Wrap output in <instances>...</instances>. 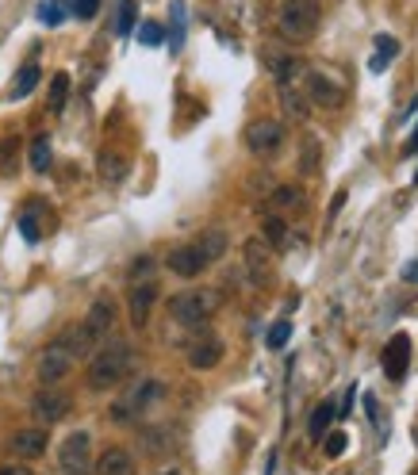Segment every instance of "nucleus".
Wrapping results in <instances>:
<instances>
[{"label": "nucleus", "instance_id": "bb28decb", "mask_svg": "<svg viewBox=\"0 0 418 475\" xmlns=\"http://www.w3.org/2000/svg\"><path fill=\"white\" fill-rule=\"evenodd\" d=\"M66 96H69V73H54V81H50V112H62Z\"/></svg>", "mask_w": 418, "mask_h": 475}, {"label": "nucleus", "instance_id": "f3484780", "mask_svg": "<svg viewBox=\"0 0 418 475\" xmlns=\"http://www.w3.org/2000/svg\"><path fill=\"white\" fill-rule=\"evenodd\" d=\"M97 475H138V460L123 445H107L97 460Z\"/></svg>", "mask_w": 418, "mask_h": 475}, {"label": "nucleus", "instance_id": "0eeeda50", "mask_svg": "<svg viewBox=\"0 0 418 475\" xmlns=\"http://www.w3.org/2000/svg\"><path fill=\"white\" fill-rule=\"evenodd\" d=\"M303 96H307V104L334 112V107L345 104V88L326 77V73H319V69H303Z\"/></svg>", "mask_w": 418, "mask_h": 475}, {"label": "nucleus", "instance_id": "a211bd4d", "mask_svg": "<svg viewBox=\"0 0 418 475\" xmlns=\"http://www.w3.org/2000/svg\"><path fill=\"white\" fill-rule=\"evenodd\" d=\"M97 173H100L104 185H123V180H127V157L119 150H100Z\"/></svg>", "mask_w": 418, "mask_h": 475}, {"label": "nucleus", "instance_id": "c9c22d12", "mask_svg": "<svg viewBox=\"0 0 418 475\" xmlns=\"http://www.w3.org/2000/svg\"><path fill=\"white\" fill-rule=\"evenodd\" d=\"M0 475H35L27 464H5V468H0Z\"/></svg>", "mask_w": 418, "mask_h": 475}, {"label": "nucleus", "instance_id": "4c0bfd02", "mask_svg": "<svg viewBox=\"0 0 418 475\" xmlns=\"http://www.w3.org/2000/svg\"><path fill=\"white\" fill-rule=\"evenodd\" d=\"M353 399H357V388H350V391H345V403H342V407H338V410H342V414H345V410H350V407H353Z\"/></svg>", "mask_w": 418, "mask_h": 475}, {"label": "nucleus", "instance_id": "aec40b11", "mask_svg": "<svg viewBox=\"0 0 418 475\" xmlns=\"http://www.w3.org/2000/svg\"><path fill=\"white\" fill-rule=\"evenodd\" d=\"M280 104H284V112L296 116L300 123H307V116H311V104H307V96L296 85H280Z\"/></svg>", "mask_w": 418, "mask_h": 475}, {"label": "nucleus", "instance_id": "c85d7f7f", "mask_svg": "<svg viewBox=\"0 0 418 475\" xmlns=\"http://www.w3.org/2000/svg\"><path fill=\"white\" fill-rule=\"evenodd\" d=\"M288 338H292V322L280 318L277 326H269V338H265V345H269V349H284Z\"/></svg>", "mask_w": 418, "mask_h": 475}, {"label": "nucleus", "instance_id": "9d476101", "mask_svg": "<svg viewBox=\"0 0 418 475\" xmlns=\"http://www.w3.org/2000/svg\"><path fill=\"white\" fill-rule=\"evenodd\" d=\"M189 364L196 372H211V369H219V360H223V341L215 338L211 330H199L192 341H189Z\"/></svg>", "mask_w": 418, "mask_h": 475}, {"label": "nucleus", "instance_id": "c756f323", "mask_svg": "<svg viewBox=\"0 0 418 475\" xmlns=\"http://www.w3.org/2000/svg\"><path fill=\"white\" fill-rule=\"evenodd\" d=\"M69 15H77V20H93L100 12V0H62Z\"/></svg>", "mask_w": 418, "mask_h": 475}, {"label": "nucleus", "instance_id": "5701e85b", "mask_svg": "<svg viewBox=\"0 0 418 475\" xmlns=\"http://www.w3.org/2000/svg\"><path fill=\"white\" fill-rule=\"evenodd\" d=\"M265 246L269 249H288V227L280 215H269L265 218Z\"/></svg>", "mask_w": 418, "mask_h": 475}, {"label": "nucleus", "instance_id": "a878e982", "mask_svg": "<svg viewBox=\"0 0 418 475\" xmlns=\"http://www.w3.org/2000/svg\"><path fill=\"white\" fill-rule=\"evenodd\" d=\"M395 54H399V43H395V39H384V35H380V39H376V54H372V73L388 69Z\"/></svg>", "mask_w": 418, "mask_h": 475}, {"label": "nucleus", "instance_id": "dca6fc26", "mask_svg": "<svg viewBox=\"0 0 418 475\" xmlns=\"http://www.w3.org/2000/svg\"><path fill=\"white\" fill-rule=\"evenodd\" d=\"M154 303H158V284H154V280H142V284L131 291V299H127V307H131V326H135V330H142V326L150 322Z\"/></svg>", "mask_w": 418, "mask_h": 475}, {"label": "nucleus", "instance_id": "7c9ffc66", "mask_svg": "<svg viewBox=\"0 0 418 475\" xmlns=\"http://www.w3.org/2000/svg\"><path fill=\"white\" fill-rule=\"evenodd\" d=\"M138 43H142V46H161V43H166V27L154 24V20H147V24L138 27Z\"/></svg>", "mask_w": 418, "mask_h": 475}, {"label": "nucleus", "instance_id": "2eb2a0df", "mask_svg": "<svg viewBox=\"0 0 418 475\" xmlns=\"http://www.w3.org/2000/svg\"><path fill=\"white\" fill-rule=\"evenodd\" d=\"M407 369H411V338L407 334H395L388 345H384V372H388V379H403L407 376Z\"/></svg>", "mask_w": 418, "mask_h": 475}, {"label": "nucleus", "instance_id": "7ed1b4c3", "mask_svg": "<svg viewBox=\"0 0 418 475\" xmlns=\"http://www.w3.org/2000/svg\"><path fill=\"white\" fill-rule=\"evenodd\" d=\"M277 31L288 43H307L319 31V0H280Z\"/></svg>", "mask_w": 418, "mask_h": 475}, {"label": "nucleus", "instance_id": "1a4fd4ad", "mask_svg": "<svg viewBox=\"0 0 418 475\" xmlns=\"http://www.w3.org/2000/svg\"><path fill=\"white\" fill-rule=\"evenodd\" d=\"M69 410H74V399H69L66 391H58V388H43V391H35V399H31V414L39 418L43 426L62 422Z\"/></svg>", "mask_w": 418, "mask_h": 475}, {"label": "nucleus", "instance_id": "f257e3e1", "mask_svg": "<svg viewBox=\"0 0 418 475\" xmlns=\"http://www.w3.org/2000/svg\"><path fill=\"white\" fill-rule=\"evenodd\" d=\"M131 364H135V349H131V345H127V341H107L104 349L88 360L85 379H88V388H93V391H112L116 383L127 379Z\"/></svg>", "mask_w": 418, "mask_h": 475}, {"label": "nucleus", "instance_id": "f8f14e48", "mask_svg": "<svg viewBox=\"0 0 418 475\" xmlns=\"http://www.w3.org/2000/svg\"><path fill=\"white\" fill-rule=\"evenodd\" d=\"M166 265H169V272H173V277H180V280H192V277H199V272L208 268V258L196 249V242H185V246L169 249Z\"/></svg>", "mask_w": 418, "mask_h": 475}, {"label": "nucleus", "instance_id": "f704fd0d", "mask_svg": "<svg viewBox=\"0 0 418 475\" xmlns=\"http://www.w3.org/2000/svg\"><path fill=\"white\" fill-rule=\"evenodd\" d=\"M180 27H185V12H180V0H177V5H173V50L180 46V35H185V31H180Z\"/></svg>", "mask_w": 418, "mask_h": 475}, {"label": "nucleus", "instance_id": "72a5a7b5", "mask_svg": "<svg viewBox=\"0 0 418 475\" xmlns=\"http://www.w3.org/2000/svg\"><path fill=\"white\" fill-rule=\"evenodd\" d=\"M345 445H350V437H345V433H331V437H326V456H331V460H338V456L345 452Z\"/></svg>", "mask_w": 418, "mask_h": 475}, {"label": "nucleus", "instance_id": "6e6552de", "mask_svg": "<svg viewBox=\"0 0 418 475\" xmlns=\"http://www.w3.org/2000/svg\"><path fill=\"white\" fill-rule=\"evenodd\" d=\"M284 146V123L280 119H253L246 126V150L258 157H272Z\"/></svg>", "mask_w": 418, "mask_h": 475}, {"label": "nucleus", "instance_id": "9b49d317", "mask_svg": "<svg viewBox=\"0 0 418 475\" xmlns=\"http://www.w3.org/2000/svg\"><path fill=\"white\" fill-rule=\"evenodd\" d=\"M81 326V334L93 341V349L97 345L112 334V326H116V307H112V299H97L93 307H88V315H85V322H77Z\"/></svg>", "mask_w": 418, "mask_h": 475}, {"label": "nucleus", "instance_id": "423d86ee", "mask_svg": "<svg viewBox=\"0 0 418 475\" xmlns=\"http://www.w3.org/2000/svg\"><path fill=\"white\" fill-rule=\"evenodd\" d=\"M58 468H62V475H93L97 471L93 433H88V430L69 433L66 441H62V449H58Z\"/></svg>", "mask_w": 418, "mask_h": 475}, {"label": "nucleus", "instance_id": "4468645a", "mask_svg": "<svg viewBox=\"0 0 418 475\" xmlns=\"http://www.w3.org/2000/svg\"><path fill=\"white\" fill-rule=\"evenodd\" d=\"M50 445V430L43 426H31V430H20L12 437V452H15V460H39V456L46 452Z\"/></svg>", "mask_w": 418, "mask_h": 475}, {"label": "nucleus", "instance_id": "4be33fe9", "mask_svg": "<svg viewBox=\"0 0 418 475\" xmlns=\"http://www.w3.org/2000/svg\"><path fill=\"white\" fill-rule=\"evenodd\" d=\"M334 414H338V407H334V403H322V407H315L311 422H307V433H311V441H322L326 430H331V422H334Z\"/></svg>", "mask_w": 418, "mask_h": 475}, {"label": "nucleus", "instance_id": "ea45409f", "mask_svg": "<svg viewBox=\"0 0 418 475\" xmlns=\"http://www.w3.org/2000/svg\"><path fill=\"white\" fill-rule=\"evenodd\" d=\"M161 475H180V471H177V468H169V471H161Z\"/></svg>", "mask_w": 418, "mask_h": 475}, {"label": "nucleus", "instance_id": "2f4dec72", "mask_svg": "<svg viewBox=\"0 0 418 475\" xmlns=\"http://www.w3.org/2000/svg\"><path fill=\"white\" fill-rule=\"evenodd\" d=\"M116 31H119V35H131V31H135V0H123V5H119Z\"/></svg>", "mask_w": 418, "mask_h": 475}, {"label": "nucleus", "instance_id": "ddd939ff", "mask_svg": "<svg viewBox=\"0 0 418 475\" xmlns=\"http://www.w3.org/2000/svg\"><path fill=\"white\" fill-rule=\"evenodd\" d=\"M242 258H246L250 280H253V284H269V277H272V258H269L265 238H250V242L242 246Z\"/></svg>", "mask_w": 418, "mask_h": 475}, {"label": "nucleus", "instance_id": "20e7f679", "mask_svg": "<svg viewBox=\"0 0 418 475\" xmlns=\"http://www.w3.org/2000/svg\"><path fill=\"white\" fill-rule=\"evenodd\" d=\"M74 364H77V353L69 349L66 338L58 334V338H54V341L46 345V349L39 353V364H35V376H39L43 388H58V383H62L69 372H74Z\"/></svg>", "mask_w": 418, "mask_h": 475}, {"label": "nucleus", "instance_id": "58836bf2", "mask_svg": "<svg viewBox=\"0 0 418 475\" xmlns=\"http://www.w3.org/2000/svg\"><path fill=\"white\" fill-rule=\"evenodd\" d=\"M403 277H407V280H414V284H418V265H407V268H403Z\"/></svg>", "mask_w": 418, "mask_h": 475}, {"label": "nucleus", "instance_id": "6ab92c4d", "mask_svg": "<svg viewBox=\"0 0 418 475\" xmlns=\"http://www.w3.org/2000/svg\"><path fill=\"white\" fill-rule=\"evenodd\" d=\"M196 249L208 258V265H215L227 253V230H204L196 238Z\"/></svg>", "mask_w": 418, "mask_h": 475}, {"label": "nucleus", "instance_id": "473e14b6", "mask_svg": "<svg viewBox=\"0 0 418 475\" xmlns=\"http://www.w3.org/2000/svg\"><path fill=\"white\" fill-rule=\"evenodd\" d=\"M20 234L27 238L31 246H35V242H39V238H43V227L35 223V215H31V207H24V215H20Z\"/></svg>", "mask_w": 418, "mask_h": 475}, {"label": "nucleus", "instance_id": "f03ea898", "mask_svg": "<svg viewBox=\"0 0 418 475\" xmlns=\"http://www.w3.org/2000/svg\"><path fill=\"white\" fill-rule=\"evenodd\" d=\"M223 296L215 288H189V291H177L169 299V318L189 326V330H204V326L219 315Z\"/></svg>", "mask_w": 418, "mask_h": 475}, {"label": "nucleus", "instance_id": "b1692460", "mask_svg": "<svg viewBox=\"0 0 418 475\" xmlns=\"http://www.w3.org/2000/svg\"><path fill=\"white\" fill-rule=\"evenodd\" d=\"M27 161H31V169H35V173H46V169H50V138H46V135H39V138L31 142Z\"/></svg>", "mask_w": 418, "mask_h": 475}, {"label": "nucleus", "instance_id": "39448f33", "mask_svg": "<svg viewBox=\"0 0 418 475\" xmlns=\"http://www.w3.org/2000/svg\"><path fill=\"white\" fill-rule=\"evenodd\" d=\"M161 399H166V383L161 379H142L112 407V418L116 422H135V418H142L154 403H161Z\"/></svg>", "mask_w": 418, "mask_h": 475}, {"label": "nucleus", "instance_id": "393cba45", "mask_svg": "<svg viewBox=\"0 0 418 475\" xmlns=\"http://www.w3.org/2000/svg\"><path fill=\"white\" fill-rule=\"evenodd\" d=\"M272 207H277V211L303 207V188H296V185H280L277 192H272Z\"/></svg>", "mask_w": 418, "mask_h": 475}, {"label": "nucleus", "instance_id": "e433bc0d", "mask_svg": "<svg viewBox=\"0 0 418 475\" xmlns=\"http://www.w3.org/2000/svg\"><path fill=\"white\" fill-rule=\"evenodd\" d=\"M403 154H407V157H411V154H418V131H414V135L407 138V146H403Z\"/></svg>", "mask_w": 418, "mask_h": 475}, {"label": "nucleus", "instance_id": "cd10ccee", "mask_svg": "<svg viewBox=\"0 0 418 475\" xmlns=\"http://www.w3.org/2000/svg\"><path fill=\"white\" fill-rule=\"evenodd\" d=\"M39 20L46 27H58L66 20V5H62V0H43V5H39Z\"/></svg>", "mask_w": 418, "mask_h": 475}, {"label": "nucleus", "instance_id": "412c9836", "mask_svg": "<svg viewBox=\"0 0 418 475\" xmlns=\"http://www.w3.org/2000/svg\"><path fill=\"white\" fill-rule=\"evenodd\" d=\"M39 77H43V69L35 66V62H27L20 73H15V81H12V100H24V96H31L35 93V85H39Z\"/></svg>", "mask_w": 418, "mask_h": 475}]
</instances>
